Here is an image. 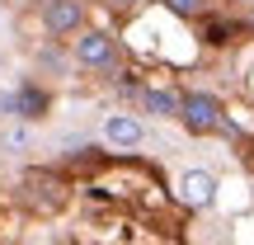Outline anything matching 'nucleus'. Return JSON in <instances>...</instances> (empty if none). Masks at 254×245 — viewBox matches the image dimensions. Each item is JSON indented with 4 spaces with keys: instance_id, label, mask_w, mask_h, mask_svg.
<instances>
[{
    "instance_id": "f257e3e1",
    "label": "nucleus",
    "mask_w": 254,
    "mask_h": 245,
    "mask_svg": "<svg viewBox=\"0 0 254 245\" xmlns=\"http://www.w3.org/2000/svg\"><path fill=\"white\" fill-rule=\"evenodd\" d=\"M118 38L109 33V28H90L85 24L80 33H75V47H71V62L85 66V71H113L118 66Z\"/></svg>"
},
{
    "instance_id": "f03ea898",
    "label": "nucleus",
    "mask_w": 254,
    "mask_h": 245,
    "mask_svg": "<svg viewBox=\"0 0 254 245\" xmlns=\"http://www.w3.org/2000/svg\"><path fill=\"white\" fill-rule=\"evenodd\" d=\"M179 123L189 127L193 137L217 132V127L226 123V113H221V99H217V94H207V90H189V94L179 99Z\"/></svg>"
},
{
    "instance_id": "7ed1b4c3",
    "label": "nucleus",
    "mask_w": 254,
    "mask_h": 245,
    "mask_svg": "<svg viewBox=\"0 0 254 245\" xmlns=\"http://www.w3.org/2000/svg\"><path fill=\"white\" fill-rule=\"evenodd\" d=\"M38 24H43L47 38H75L85 28V0H43Z\"/></svg>"
},
{
    "instance_id": "20e7f679",
    "label": "nucleus",
    "mask_w": 254,
    "mask_h": 245,
    "mask_svg": "<svg viewBox=\"0 0 254 245\" xmlns=\"http://www.w3.org/2000/svg\"><path fill=\"white\" fill-rule=\"evenodd\" d=\"M174 193H179L184 208L202 212V208H212V203H217V174L193 165V170H184V174H179V189H174Z\"/></svg>"
},
{
    "instance_id": "39448f33",
    "label": "nucleus",
    "mask_w": 254,
    "mask_h": 245,
    "mask_svg": "<svg viewBox=\"0 0 254 245\" xmlns=\"http://www.w3.org/2000/svg\"><path fill=\"white\" fill-rule=\"evenodd\" d=\"M104 142H109L113 151H136V146L146 142V123L136 118V113H109V118H104Z\"/></svg>"
},
{
    "instance_id": "423d86ee",
    "label": "nucleus",
    "mask_w": 254,
    "mask_h": 245,
    "mask_svg": "<svg viewBox=\"0 0 254 245\" xmlns=\"http://www.w3.org/2000/svg\"><path fill=\"white\" fill-rule=\"evenodd\" d=\"M136 99H141V113H151V118H179V99H184V94L160 90V85H146Z\"/></svg>"
},
{
    "instance_id": "0eeeda50",
    "label": "nucleus",
    "mask_w": 254,
    "mask_h": 245,
    "mask_svg": "<svg viewBox=\"0 0 254 245\" xmlns=\"http://www.w3.org/2000/svg\"><path fill=\"white\" fill-rule=\"evenodd\" d=\"M57 43H62V38H47V47H38V66H43V71H52V76H66L71 57H66Z\"/></svg>"
},
{
    "instance_id": "6e6552de",
    "label": "nucleus",
    "mask_w": 254,
    "mask_h": 245,
    "mask_svg": "<svg viewBox=\"0 0 254 245\" xmlns=\"http://www.w3.org/2000/svg\"><path fill=\"white\" fill-rule=\"evenodd\" d=\"M0 142H5V151H28V142H33V132H28V123L24 118H14L0 132Z\"/></svg>"
},
{
    "instance_id": "1a4fd4ad",
    "label": "nucleus",
    "mask_w": 254,
    "mask_h": 245,
    "mask_svg": "<svg viewBox=\"0 0 254 245\" xmlns=\"http://www.w3.org/2000/svg\"><path fill=\"white\" fill-rule=\"evenodd\" d=\"M165 9H170L174 19H198V14H207V0H160Z\"/></svg>"
},
{
    "instance_id": "9d476101",
    "label": "nucleus",
    "mask_w": 254,
    "mask_h": 245,
    "mask_svg": "<svg viewBox=\"0 0 254 245\" xmlns=\"http://www.w3.org/2000/svg\"><path fill=\"white\" fill-rule=\"evenodd\" d=\"M104 5H113V9H136L141 0H104Z\"/></svg>"
},
{
    "instance_id": "9b49d317",
    "label": "nucleus",
    "mask_w": 254,
    "mask_h": 245,
    "mask_svg": "<svg viewBox=\"0 0 254 245\" xmlns=\"http://www.w3.org/2000/svg\"><path fill=\"white\" fill-rule=\"evenodd\" d=\"M245 24H250V33H254V5H250V14H245Z\"/></svg>"
},
{
    "instance_id": "f8f14e48",
    "label": "nucleus",
    "mask_w": 254,
    "mask_h": 245,
    "mask_svg": "<svg viewBox=\"0 0 254 245\" xmlns=\"http://www.w3.org/2000/svg\"><path fill=\"white\" fill-rule=\"evenodd\" d=\"M0 66H5V57H0Z\"/></svg>"
}]
</instances>
